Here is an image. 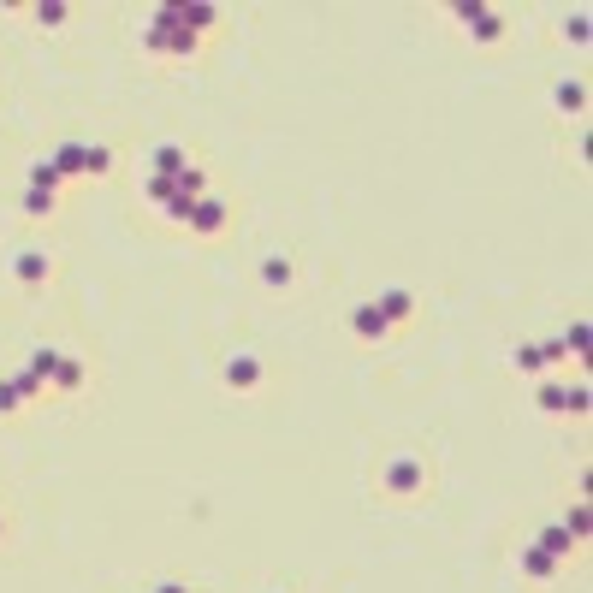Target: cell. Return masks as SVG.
Returning a JSON list of instances; mask_svg holds the SVG:
<instances>
[{"instance_id": "obj_1", "label": "cell", "mask_w": 593, "mask_h": 593, "mask_svg": "<svg viewBox=\"0 0 593 593\" xmlns=\"http://www.w3.org/2000/svg\"><path fill=\"white\" fill-rule=\"evenodd\" d=\"M427 487V463H415V457H397V463H386V493L392 498H410Z\"/></svg>"}, {"instance_id": "obj_2", "label": "cell", "mask_w": 593, "mask_h": 593, "mask_svg": "<svg viewBox=\"0 0 593 593\" xmlns=\"http://www.w3.org/2000/svg\"><path fill=\"white\" fill-rule=\"evenodd\" d=\"M457 18L469 24V36H475V42H498V36H505V18H498L493 6H480V0H463V6H457Z\"/></svg>"}, {"instance_id": "obj_3", "label": "cell", "mask_w": 593, "mask_h": 593, "mask_svg": "<svg viewBox=\"0 0 593 593\" xmlns=\"http://www.w3.org/2000/svg\"><path fill=\"white\" fill-rule=\"evenodd\" d=\"M190 232H202V238H214V232H226V208L214 196H202L196 208H190Z\"/></svg>"}, {"instance_id": "obj_4", "label": "cell", "mask_w": 593, "mask_h": 593, "mask_svg": "<svg viewBox=\"0 0 593 593\" xmlns=\"http://www.w3.org/2000/svg\"><path fill=\"white\" fill-rule=\"evenodd\" d=\"M351 333H356V339H362V344H380L386 333H392V326L380 321V309H374V303H362V309L351 315Z\"/></svg>"}, {"instance_id": "obj_5", "label": "cell", "mask_w": 593, "mask_h": 593, "mask_svg": "<svg viewBox=\"0 0 593 593\" xmlns=\"http://www.w3.org/2000/svg\"><path fill=\"white\" fill-rule=\"evenodd\" d=\"M13 273H18V279L30 285V291H36V285H48V273H54V261H48L42 250H24V255L13 261Z\"/></svg>"}, {"instance_id": "obj_6", "label": "cell", "mask_w": 593, "mask_h": 593, "mask_svg": "<svg viewBox=\"0 0 593 593\" xmlns=\"http://www.w3.org/2000/svg\"><path fill=\"white\" fill-rule=\"evenodd\" d=\"M374 309H380V321H386V326H404V321L415 315V296H410V291H386Z\"/></svg>"}, {"instance_id": "obj_7", "label": "cell", "mask_w": 593, "mask_h": 593, "mask_svg": "<svg viewBox=\"0 0 593 593\" xmlns=\"http://www.w3.org/2000/svg\"><path fill=\"white\" fill-rule=\"evenodd\" d=\"M149 167H155V178H178V172L190 167V155H184L178 142H160L155 155H149Z\"/></svg>"}, {"instance_id": "obj_8", "label": "cell", "mask_w": 593, "mask_h": 593, "mask_svg": "<svg viewBox=\"0 0 593 593\" xmlns=\"http://www.w3.org/2000/svg\"><path fill=\"white\" fill-rule=\"evenodd\" d=\"M226 386H238V392L261 386V356H232V362H226Z\"/></svg>"}, {"instance_id": "obj_9", "label": "cell", "mask_w": 593, "mask_h": 593, "mask_svg": "<svg viewBox=\"0 0 593 593\" xmlns=\"http://www.w3.org/2000/svg\"><path fill=\"white\" fill-rule=\"evenodd\" d=\"M178 24L190 30V36H208V30L220 24V6H178Z\"/></svg>"}, {"instance_id": "obj_10", "label": "cell", "mask_w": 593, "mask_h": 593, "mask_svg": "<svg viewBox=\"0 0 593 593\" xmlns=\"http://www.w3.org/2000/svg\"><path fill=\"white\" fill-rule=\"evenodd\" d=\"M523 576L528 581H552L558 576V558H546L540 546H523Z\"/></svg>"}, {"instance_id": "obj_11", "label": "cell", "mask_w": 593, "mask_h": 593, "mask_svg": "<svg viewBox=\"0 0 593 593\" xmlns=\"http://www.w3.org/2000/svg\"><path fill=\"white\" fill-rule=\"evenodd\" d=\"M534 546H540V552H546V558H570V552H576V540H570V528H564V523H552V528H546V534H540V540H534Z\"/></svg>"}, {"instance_id": "obj_12", "label": "cell", "mask_w": 593, "mask_h": 593, "mask_svg": "<svg viewBox=\"0 0 593 593\" xmlns=\"http://www.w3.org/2000/svg\"><path fill=\"white\" fill-rule=\"evenodd\" d=\"M84 172L89 178H107V172H114V149H107V142H84Z\"/></svg>"}, {"instance_id": "obj_13", "label": "cell", "mask_w": 593, "mask_h": 593, "mask_svg": "<svg viewBox=\"0 0 593 593\" xmlns=\"http://www.w3.org/2000/svg\"><path fill=\"white\" fill-rule=\"evenodd\" d=\"M552 101H558L564 114H588V89H581L576 78H570V84H558V89H552Z\"/></svg>"}, {"instance_id": "obj_14", "label": "cell", "mask_w": 593, "mask_h": 593, "mask_svg": "<svg viewBox=\"0 0 593 593\" xmlns=\"http://www.w3.org/2000/svg\"><path fill=\"white\" fill-rule=\"evenodd\" d=\"M54 392H78V386H84V362H71V356H59V368H54Z\"/></svg>"}, {"instance_id": "obj_15", "label": "cell", "mask_w": 593, "mask_h": 593, "mask_svg": "<svg viewBox=\"0 0 593 593\" xmlns=\"http://www.w3.org/2000/svg\"><path fill=\"white\" fill-rule=\"evenodd\" d=\"M48 160H54L59 178H71V172H84V142H66V149H54Z\"/></svg>"}, {"instance_id": "obj_16", "label": "cell", "mask_w": 593, "mask_h": 593, "mask_svg": "<svg viewBox=\"0 0 593 593\" xmlns=\"http://www.w3.org/2000/svg\"><path fill=\"white\" fill-rule=\"evenodd\" d=\"M261 285H268V291H285V285H291V261H285V255H268V261H261Z\"/></svg>"}, {"instance_id": "obj_17", "label": "cell", "mask_w": 593, "mask_h": 593, "mask_svg": "<svg viewBox=\"0 0 593 593\" xmlns=\"http://www.w3.org/2000/svg\"><path fill=\"white\" fill-rule=\"evenodd\" d=\"M59 208V190H24V214L30 220H48Z\"/></svg>"}, {"instance_id": "obj_18", "label": "cell", "mask_w": 593, "mask_h": 593, "mask_svg": "<svg viewBox=\"0 0 593 593\" xmlns=\"http://www.w3.org/2000/svg\"><path fill=\"white\" fill-rule=\"evenodd\" d=\"M196 48H202V36H190L184 24L167 36V54H172V59H196Z\"/></svg>"}, {"instance_id": "obj_19", "label": "cell", "mask_w": 593, "mask_h": 593, "mask_svg": "<svg viewBox=\"0 0 593 593\" xmlns=\"http://www.w3.org/2000/svg\"><path fill=\"white\" fill-rule=\"evenodd\" d=\"M190 208H196V202H190V196H178V190H172V196L160 202V220H172V226H190Z\"/></svg>"}, {"instance_id": "obj_20", "label": "cell", "mask_w": 593, "mask_h": 593, "mask_svg": "<svg viewBox=\"0 0 593 593\" xmlns=\"http://www.w3.org/2000/svg\"><path fill=\"white\" fill-rule=\"evenodd\" d=\"M30 13H36V18H42L48 30H54V24H66V18H71V6H66V0H36Z\"/></svg>"}, {"instance_id": "obj_21", "label": "cell", "mask_w": 593, "mask_h": 593, "mask_svg": "<svg viewBox=\"0 0 593 593\" xmlns=\"http://www.w3.org/2000/svg\"><path fill=\"white\" fill-rule=\"evenodd\" d=\"M540 410H546V415H570V392H564V386H546V392H540Z\"/></svg>"}, {"instance_id": "obj_22", "label": "cell", "mask_w": 593, "mask_h": 593, "mask_svg": "<svg viewBox=\"0 0 593 593\" xmlns=\"http://www.w3.org/2000/svg\"><path fill=\"white\" fill-rule=\"evenodd\" d=\"M54 368H59V351H36V356H30V374H36V380H54Z\"/></svg>"}, {"instance_id": "obj_23", "label": "cell", "mask_w": 593, "mask_h": 593, "mask_svg": "<svg viewBox=\"0 0 593 593\" xmlns=\"http://www.w3.org/2000/svg\"><path fill=\"white\" fill-rule=\"evenodd\" d=\"M564 528H570V540H588V505H570V516H564Z\"/></svg>"}, {"instance_id": "obj_24", "label": "cell", "mask_w": 593, "mask_h": 593, "mask_svg": "<svg viewBox=\"0 0 593 593\" xmlns=\"http://www.w3.org/2000/svg\"><path fill=\"white\" fill-rule=\"evenodd\" d=\"M516 368H523V374H540V368H546V351H540V344H523V351H516Z\"/></svg>"}, {"instance_id": "obj_25", "label": "cell", "mask_w": 593, "mask_h": 593, "mask_svg": "<svg viewBox=\"0 0 593 593\" xmlns=\"http://www.w3.org/2000/svg\"><path fill=\"white\" fill-rule=\"evenodd\" d=\"M13 392H18V397H42V380L24 368V374H13Z\"/></svg>"}, {"instance_id": "obj_26", "label": "cell", "mask_w": 593, "mask_h": 593, "mask_svg": "<svg viewBox=\"0 0 593 593\" xmlns=\"http://www.w3.org/2000/svg\"><path fill=\"white\" fill-rule=\"evenodd\" d=\"M18 410H24V397L13 392V380H0V415H18Z\"/></svg>"}, {"instance_id": "obj_27", "label": "cell", "mask_w": 593, "mask_h": 593, "mask_svg": "<svg viewBox=\"0 0 593 593\" xmlns=\"http://www.w3.org/2000/svg\"><path fill=\"white\" fill-rule=\"evenodd\" d=\"M142 190H149V202H167V196H172V178H155V172H149V178H142Z\"/></svg>"}, {"instance_id": "obj_28", "label": "cell", "mask_w": 593, "mask_h": 593, "mask_svg": "<svg viewBox=\"0 0 593 593\" xmlns=\"http://www.w3.org/2000/svg\"><path fill=\"white\" fill-rule=\"evenodd\" d=\"M564 36H570V42H588V13H576V18H564Z\"/></svg>"}, {"instance_id": "obj_29", "label": "cell", "mask_w": 593, "mask_h": 593, "mask_svg": "<svg viewBox=\"0 0 593 593\" xmlns=\"http://www.w3.org/2000/svg\"><path fill=\"white\" fill-rule=\"evenodd\" d=\"M564 351H576V356H588V326H570V339H564Z\"/></svg>"}, {"instance_id": "obj_30", "label": "cell", "mask_w": 593, "mask_h": 593, "mask_svg": "<svg viewBox=\"0 0 593 593\" xmlns=\"http://www.w3.org/2000/svg\"><path fill=\"white\" fill-rule=\"evenodd\" d=\"M160 593H190V588H178V581H167V588H160Z\"/></svg>"}, {"instance_id": "obj_31", "label": "cell", "mask_w": 593, "mask_h": 593, "mask_svg": "<svg viewBox=\"0 0 593 593\" xmlns=\"http://www.w3.org/2000/svg\"><path fill=\"white\" fill-rule=\"evenodd\" d=\"M0 528H6V523H0Z\"/></svg>"}]
</instances>
